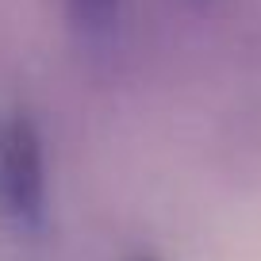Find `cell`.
<instances>
[{
  "label": "cell",
  "mask_w": 261,
  "mask_h": 261,
  "mask_svg": "<svg viewBox=\"0 0 261 261\" xmlns=\"http://www.w3.org/2000/svg\"><path fill=\"white\" fill-rule=\"evenodd\" d=\"M50 185L39 123L27 112L0 115V219L16 230H39L46 223Z\"/></svg>",
  "instance_id": "1"
},
{
  "label": "cell",
  "mask_w": 261,
  "mask_h": 261,
  "mask_svg": "<svg viewBox=\"0 0 261 261\" xmlns=\"http://www.w3.org/2000/svg\"><path fill=\"white\" fill-rule=\"evenodd\" d=\"M135 261H154V257H135Z\"/></svg>",
  "instance_id": "3"
},
{
  "label": "cell",
  "mask_w": 261,
  "mask_h": 261,
  "mask_svg": "<svg viewBox=\"0 0 261 261\" xmlns=\"http://www.w3.org/2000/svg\"><path fill=\"white\" fill-rule=\"evenodd\" d=\"M65 16L81 35L100 39L123 19V0H65Z\"/></svg>",
  "instance_id": "2"
}]
</instances>
